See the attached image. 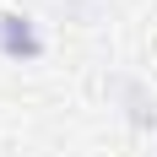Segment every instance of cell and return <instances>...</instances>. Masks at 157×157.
I'll return each mask as SVG.
<instances>
[{
    "label": "cell",
    "mask_w": 157,
    "mask_h": 157,
    "mask_svg": "<svg viewBox=\"0 0 157 157\" xmlns=\"http://www.w3.org/2000/svg\"><path fill=\"white\" fill-rule=\"evenodd\" d=\"M109 92L119 98V109H125V119H130L136 130H157V98H152V87H146V81H136V76H114Z\"/></svg>",
    "instance_id": "2"
},
{
    "label": "cell",
    "mask_w": 157,
    "mask_h": 157,
    "mask_svg": "<svg viewBox=\"0 0 157 157\" xmlns=\"http://www.w3.org/2000/svg\"><path fill=\"white\" fill-rule=\"evenodd\" d=\"M60 6H65V11H71V16H76V22H92V16H98V6H103V0H60Z\"/></svg>",
    "instance_id": "3"
},
{
    "label": "cell",
    "mask_w": 157,
    "mask_h": 157,
    "mask_svg": "<svg viewBox=\"0 0 157 157\" xmlns=\"http://www.w3.org/2000/svg\"><path fill=\"white\" fill-rule=\"evenodd\" d=\"M0 54L11 65L44 60V33H38V22L22 16V11H0Z\"/></svg>",
    "instance_id": "1"
}]
</instances>
